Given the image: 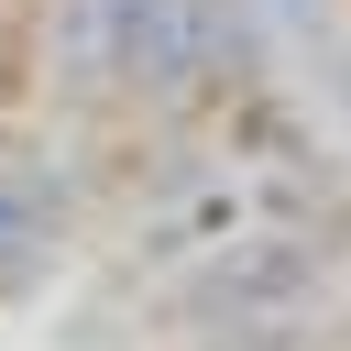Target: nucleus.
Here are the masks:
<instances>
[{
	"mask_svg": "<svg viewBox=\"0 0 351 351\" xmlns=\"http://www.w3.org/2000/svg\"><path fill=\"white\" fill-rule=\"evenodd\" d=\"M307 296H318V241H285V230L208 241L176 274V318L197 340L208 329H285V318H307Z\"/></svg>",
	"mask_w": 351,
	"mask_h": 351,
	"instance_id": "f257e3e1",
	"label": "nucleus"
},
{
	"mask_svg": "<svg viewBox=\"0 0 351 351\" xmlns=\"http://www.w3.org/2000/svg\"><path fill=\"white\" fill-rule=\"evenodd\" d=\"M66 219H77V154L66 143H0V296H33L55 274Z\"/></svg>",
	"mask_w": 351,
	"mask_h": 351,
	"instance_id": "f03ea898",
	"label": "nucleus"
},
{
	"mask_svg": "<svg viewBox=\"0 0 351 351\" xmlns=\"http://www.w3.org/2000/svg\"><path fill=\"white\" fill-rule=\"evenodd\" d=\"M110 33H121V99L176 121L197 110V0H110Z\"/></svg>",
	"mask_w": 351,
	"mask_h": 351,
	"instance_id": "7ed1b4c3",
	"label": "nucleus"
},
{
	"mask_svg": "<svg viewBox=\"0 0 351 351\" xmlns=\"http://www.w3.org/2000/svg\"><path fill=\"white\" fill-rule=\"evenodd\" d=\"M44 99H55V110H110V99H121L110 0H44Z\"/></svg>",
	"mask_w": 351,
	"mask_h": 351,
	"instance_id": "20e7f679",
	"label": "nucleus"
},
{
	"mask_svg": "<svg viewBox=\"0 0 351 351\" xmlns=\"http://www.w3.org/2000/svg\"><path fill=\"white\" fill-rule=\"evenodd\" d=\"M197 351H307V340H296V329H208Z\"/></svg>",
	"mask_w": 351,
	"mask_h": 351,
	"instance_id": "39448f33",
	"label": "nucleus"
},
{
	"mask_svg": "<svg viewBox=\"0 0 351 351\" xmlns=\"http://www.w3.org/2000/svg\"><path fill=\"white\" fill-rule=\"evenodd\" d=\"M263 11H274L285 33H329V11H340V0H263Z\"/></svg>",
	"mask_w": 351,
	"mask_h": 351,
	"instance_id": "423d86ee",
	"label": "nucleus"
},
{
	"mask_svg": "<svg viewBox=\"0 0 351 351\" xmlns=\"http://www.w3.org/2000/svg\"><path fill=\"white\" fill-rule=\"evenodd\" d=\"M329 99H340V121H351V33L329 44Z\"/></svg>",
	"mask_w": 351,
	"mask_h": 351,
	"instance_id": "0eeeda50",
	"label": "nucleus"
}]
</instances>
